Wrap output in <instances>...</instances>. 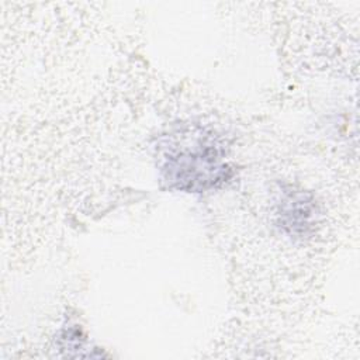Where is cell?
I'll return each instance as SVG.
<instances>
[{"mask_svg": "<svg viewBox=\"0 0 360 360\" xmlns=\"http://www.w3.org/2000/svg\"><path fill=\"white\" fill-rule=\"evenodd\" d=\"M163 177L179 190L201 191L225 181L229 167L222 162L215 143H202L200 149L170 155L163 167Z\"/></svg>", "mask_w": 360, "mask_h": 360, "instance_id": "1", "label": "cell"}, {"mask_svg": "<svg viewBox=\"0 0 360 360\" xmlns=\"http://www.w3.org/2000/svg\"><path fill=\"white\" fill-rule=\"evenodd\" d=\"M315 205L309 195L302 191L287 194L280 204V224L292 233H302L314 218Z\"/></svg>", "mask_w": 360, "mask_h": 360, "instance_id": "2", "label": "cell"}]
</instances>
